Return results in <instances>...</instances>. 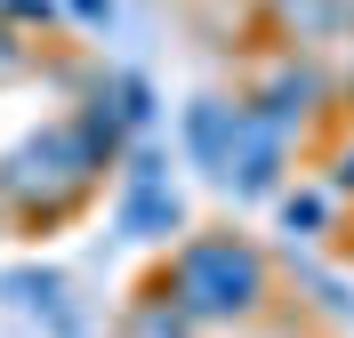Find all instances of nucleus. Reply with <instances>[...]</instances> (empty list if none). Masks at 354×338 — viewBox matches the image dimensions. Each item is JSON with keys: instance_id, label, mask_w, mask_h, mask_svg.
<instances>
[{"instance_id": "obj_7", "label": "nucleus", "mask_w": 354, "mask_h": 338, "mask_svg": "<svg viewBox=\"0 0 354 338\" xmlns=\"http://www.w3.org/2000/svg\"><path fill=\"white\" fill-rule=\"evenodd\" d=\"M194 330H201V322H185L161 290H145V298L129 306V322H121V338H194Z\"/></svg>"}, {"instance_id": "obj_10", "label": "nucleus", "mask_w": 354, "mask_h": 338, "mask_svg": "<svg viewBox=\"0 0 354 338\" xmlns=\"http://www.w3.org/2000/svg\"><path fill=\"white\" fill-rule=\"evenodd\" d=\"M274 202H282L290 234H322V225H330V194H274Z\"/></svg>"}, {"instance_id": "obj_6", "label": "nucleus", "mask_w": 354, "mask_h": 338, "mask_svg": "<svg viewBox=\"0 0 354 338\" xmlns=\"http://www.w3.org/2000/svg\"><path fill=\"white\" fill-rule=\"evenodd\" d=\"M234 145H242V105H234V97H194V105H185V161H194L201 178L225 185Z\"/></svg>"}, {"instance_id": "obj_8", "label": "nucleus", "mask_w": 354, "mask_h": 338, "mask_svg": "<svg viewBox=\"0 0 354 338\" xmlns=\"http://www.w3.org/2000/svg\"><path fill=\"white\" fill-rule=\"evenodd\" d=\"M274 17H282L298 41H322V32L346 17V0H274Z\"/></svg>"}, {"instance_id": "obj_9", "label": "nucleus", "mask_w": 354, "mask_h": 338, "mask_svg": "<svg viewBox=\"0 0 354 338\" xmlns=\"http://www.w3.org/2000/svg\"><path fill=\"white\" fill-rule=\"evenodd\" d=\"M105 97H113V113H121V129H145V121H153V81H145V73L105 81Z\"/></svg>"}, {"instance_id": "obj_3", "label": "nucleus", "mask_w": 354, "mask_h": 338, "mask_svg": "<svg viewBox=\"0 0 354 338\" xmlns=\"http://www.w3.org/2000/svg\"><path fill=\"white\" fill-rule=\"evenodd\" d=\"M121 234L129 242H169V234H185V202H177L169 169H161L153 145H137L129 169H121Z\"/></svg>"}, {"instance_id": "obj_4", "label": "nucleus", "mask_w": 354, "mask_h": 338, "mask_svg": "<svg viewBox=\"0 0 354 338\" xmlns=\"http://www.w3.org/2000/svg\"><path fill=\"white\" fill-rule=\"evenodd\" d=\"M282 161H290V137L242 113V145L225 161V194H234V202H274V194H282Z\"/></svg>"}, {"instance_id": "obj_2", "label": "nucleus", "mask_w": 354, "mask_h": 338, "mask_svg": "<svg viewBox=\"0 0 354 338\" xmlns=\"http://www.w3.org/2000/svg\"><path fill=\"white\" fill-rule=\"evenodd\" d=\"M105 161H113V153L81 129V121H48L41 137H24L17 153L0 161V218H17V225H57L88 185H97Z\"/></svg>"}, {"instance_id": "obj_12", "label": "nucleus", "mask_w": 354, "mask_h": 338, "mask_svg": "<svg viewBox=\"0 0 354 338\" xmlns=\"http://www.w3.org/2000/svg\"><path fill=\"white\" fill-rule=\"evenodd\" d=\"M57 0H0V24H48Z\"/></svg>"}, {"instance_id": "obj_14", "label": "nucleus", "mask_w": 354, "mask_h": 338, "mask_svg": "<svg viewBox=\"0 0 354 338\" xmlns=\"http://www.w3.org/2000/svg\"><path fill=\"white\" fill-rule=\"evenodd\" d=\"M338 194H354V145L338 153Z\"/></svg>"}, {"instance_id": "obj_11", "label": "nucleus", "mask_w": 354, "mask_h": 338, "mask_svg": "<svg viewBox=\"0 0 354 338\" xmlns=\"http://www.w3.org/2000/svg\"><path fill=\"white\" fill-rule=\"evenodd\" d=\"M32 65V41H17V24H0V81H17Z\"/></svg>"}, {"instance_id": "obj_13", "label": "nucleus", "mask_w": 354, "mask_h": 338, "mask_svg": "<svg viewBox=\"0 0 354 338\" xmlns=\"http://www.w3.org/2000/svg\"><path fill=\"white\" fill-rule=\"evenodd\" d=\"M65 8H73L81 24H105V17H113V0H65Z\"/></svg>"}, {"instance_id": "obj_15", "label": "nucleus", "mask_w": 354, "mask_h": 338, "mask_svg": "<svg viewBox=\"0 0 354 338\" xmlns=\"http://www.w3.org/2000/svg\"><path fill=\"white\" fill-rule=\"evenodd\" d=\"M0 225H8V218H0Z\"/></svg>"}, {"instance_id": "obj_1", "label": "nucleus", "mask_w": 354, "mask_h": 338, "mask_svg": "<svg viewBox=\"0 0 354 338\" xmlns=\"http://www.w3.org/2000/svg\"><path fill=\"white\" fill-rule=\"evenodd\" d=\"M185 322H250L274 290V266L266 250L242 234H194V242L169 250V274L153 282Z\"/></svg>"}, {"instance_id": "obj_5", "label": "nucleus", "mask_w": 354, "mask_h": 338, "mask_svg": "<svg viewBox=\"0 0 354 338\" xmlns=\"http://www.w3.org/2000/svg\"><path fill=\"white\" fill-rule=\"evenodd\" d=\"M322 105V73H306V65H274V73H258V89H250V121H266V129H282V137H298L306 129V113Z\"/></svg>"}]
</instances>
